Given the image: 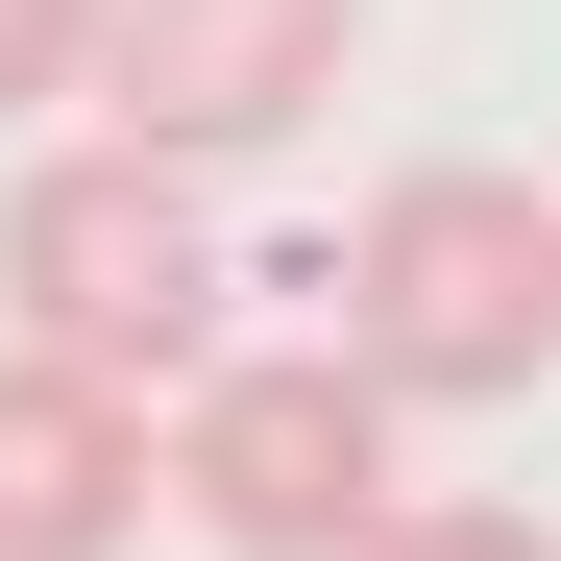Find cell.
<instances>
[{
    "label": "cell",
    "mask_w": 561,
    "mask_h": 561,
    "mask_svg": "<svg viewBox=\"0 0 561 561\" xmlns=\"http://www.w3.org/2000/svg\"><path fill=\"white\" fill-rule=\"evenodd\" d=\"M342 342L391 415H513L561 391V196L489 147H415L391 196L342 220Z\"/></svg>",
    "instance_id": "obj_1"
},
{
    "label": "cell",
    "mask_w": 561,
    "mask_h": 561,
    "mask_svg": "<svg viewBox=\"0 0 561 561\" xmlns=\"http://www.w3.org/2000/svg\"><path fill=\"white\" fill-rule=\"evenodd\" d=\"M342 49H366V0H99L123 147H171V171H268V147H318Z\"/></svg>",
    "instance_id": "obj_4"
},
{
    "label": "cell",
    "mask_w": 561,
    "mask_h": 561,
    "mask_svg": "<svg viewBox=\"0 0 561 561\" xmlns=\"http://www.w3.org/2000/svg\"><path fill=\"white\" fill-rule=\"evenodd\" d=\"M49 99H99V0H0V123H49Z\"/></svg>",
    "instance_id": "obj_7"
},
{
    "label": "cell",
    "mask_w": 561,
    "mask_h": 561,
    "mask_svg": "<svg viewBox=\"0 0 561 561\" xmlns=\"http://www.w3.org/2000/svg\"><path fill=\"white\" fill-rule=\"evenodd\" d=\"M171 513L220 561H342L391 513V391H366V342H196L171 366Z\"/></svg>",
    "instance_id": "obj_3"
},
{
    "label": "cell",
    "mask_w": 561,
    "mask_h": 561,
    "mask_svg": "<svg viewBox=\"0 0 561 561\" xmlns=\"http://www.w3.org/2000/svg\"><path fill=\"white\" fill-rule=\"evenodd\" d=\"M0 318L73 342V366H123V391H171V366L220 342V171H171V147H25V196H0Z\"/></svg>",
    "instance_id": "obj_2"
},
{
    "label": "cell",
    "mask_w": 561,
    "mask_h": 561,
    "mask_svg": "<svg viewBox=\"0 0 561 561\" xmlns=\"http://www.w3.org/2000/svg\"><path fill=\"white\" fill-rule=\"evenodd\" d=\"M147 513H171V415L0 318V561H123Z\"/></svg>",
    "instance_id": "obj_5"
},
{
    "label": "cell",
    "mask_w": 561,
    "mask_h": 561,
    "mask_svg": "<svg viewBox=\"0 0 561 561\" xmlns=\"http://www.w3.org/2000/svg\"><path fill=\"white\" fill-rule=\"evenodd\" d=\"M342 561H561V537H537V513H489V489H391Z\"/></svg>",
    "instance_id": "obj_6"
}]
</instances>
